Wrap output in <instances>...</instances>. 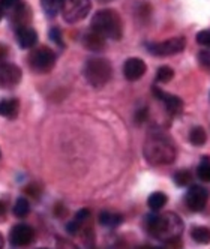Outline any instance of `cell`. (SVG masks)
Returning a JSON list of instances; mask_svg holds the SVG:
<instances>
[{"label":"cell","mask_w":210,"mask_h":249,"mask_svg":"<svg viewBox=\"0 0 210 249\" xmlns=\"http://www.w3.org/2000/svg\"><path fill=\"white\" fill-rule=\"evenodd\" d=\"M83 45L89 50V51H93V53H99L105 48V38L101 36L99 33L96 32H89L86 33L83 36Z\"/></svg>","instance_id":"2e32d148"},{"label":"cell","mask_w":210,"mask_h":249,"mask_svg":"<svg viewBox=\"0 0 210 249\" xmlns=\"http://www.w3.org/2000/svg\"><path fill=\"white\" fill-rule=\"evenodd\" d=\"M147 225L152 236L164 242H174L183 233V222L180 216L171 212L149 216Z\"/></svg>","instance_id":"6da1fadb"},{"label":"cell","mask_w":210,"mask_h":249,"mask_svg":"<svg viewBox=\"0 0 210 249\" xmlns=\"http://www.w3.org/2000/svg\"><path fill=\"white\" fill-rule=\"evenodd\" d=\"M99 222L105 227H117L123 222V216H122L120 213H113V212L104 210L99 213Z\"/></svg>","instance_id":"ac0fdd59"},{"label":"cell","mask_w":210,"mask_h":249,"mask_svg":"<svg viewBox=\"0 0 210 249\" xmlns=\"http://www.w3.org/2000/svg\"><path fill=\"white\" fill-rule=\"evenodd\" d=\"M5 213H6V206L3 201H0V216H3Z\"/></svg>","instance_id":"836d02e7"},{"label":"cell","mask_w":210,"mask_h":249,"mask_svg":"<svg viewBox=\"0 0 210 249\" xmlns=\"http://www.w3.org/2000/svg\"><path fill=\"white\" fill-rule=\"evenodd\" d=\"M23 71L14 63H0V89H12L21 81Z\"/></svg>","instance_id":"ba28073f"},{"label":"cell","mask_w":210,"mask_h":249,"mask_svg":"<svg viewBox=\"0 0 210 249\" xmlns=\"http://www.w3.org/2000/svg\"><path fill=\"white\" fill-rule=\"evenodd\" d=\"M174 180H176V183L179 186H186L191 183V174H189V171H185V170L179 171V173H176V176H174Z\"/></svg>","instance_id":"484cf974"},{"label":"cell","mask_w":210,"mask_h":249,"mask_svg":"<svg viewBox=\"0 0 210 249\" xmlns=\"http://www.w3.org/2000/svg\"><path fill=\"white\" fill-rule=\"evenodd\" d=\"M57 249H78L74 243L63 240V239H57Z\"/></svg>","instance_id":"4dcf8cb0"},{"label":"cell","mask_w":210,"mask_h":249,"mask_svg":"<svg viewBox=\"0 0 210 249\" xmlns=\"http://www.w3.org/2000/svg\"><path fill=\"white\" fill-rule=\"evenodd\" d=\"M89 216H90V210H89V209H81V210H78V212H77V215H75V218L66 225L68 233H71V234L78 233L80 228L84 225V222H86L87 219H89Z\"/></svg>","instance_id":"e0dca14e"},{"label":"cell","mask_w":210,"mask_h":249,"mask_svg":"<svg viewBox=\"0 0 210 249\" xmlns=\"http://www.w3.org/2000/svg\"><path fill=\"white\" fill-rule=\"evenodd\" d=\"M113 75L111 63L105 57H92L84 65V77L90 86L99 89L105 86Z\"/></svg>","instance_id":"277c9868"},{"label":"cell","mask_w":210,"mask_h":249,"mask_svg":"<svg viewBox=\"0 0 210 249\" xmlns=\"http://www.w3.org/2000/svg\"><path fill=\"white\" fill-rule=\"evenodd\" d=\"M93 32L99 33L101 36L113 41L122 39L123 35V26H122L120 15L114 9H101L98 11L90 23Z\"/></svg>","instance_id":"3957f363"},{"label":"cell","mask_w":210,"mask_h":249,"mask_svg":"<svg viewBox=\"0 0 210 249\" xmlns=\"http://www.w3.org/2000/svg\"><path fill=\"white\" fill-rule=\"evenodd\" d=\"M207 198H209L207 189L198 185L191 186L189 191L186 192V204L192 212H201L207 204Z\"/></svg>","instance_id":"9c48e42d"},{"label":"cell","mask_w":210,"mask_h":249,"mask_svg":"<svg viewBox=\"0 0 210 249\" xmlns=\"http://www.w3.org/2000/svg\"><path fill=\"white\" fill-rule=\"evenodd\" d=\"M186 47L185 38H171L164 42H153V44H146V48L150 51V54L156 57H167L173 54H179Z\"/></svg>","instance_id":"52a82bcc"},{"label":"cell","mask_w":210,"mask_h":249,"mask_svg":"<svg viewBox=\"0 0 210 249\" xmlns=\"http://www.w3.org/2000/svg\"><path fill=\"white\" fill-rule=\"evenodd\" d=\"M168 198H167V195L164 192H153L150 194V197L147 198V206L152 209V210H159L162 209L165 204H167Z\"/></svg>","instance_id":"d6986e66"},{"label":"cell","mask_w":210,"mask_h":249,"mask_svg":"<svg viewBox=\"0 0 210 249\" xmlns=\"http://www.w3.org/2000/svg\"><path fill=\"white\" fill-rule=\"evenodd\" d=\"M21 0H2V8L3 11H12L17 5H20Z\"/></svg>","instance_id":"f546056e"},{"label":"cell","mask_w":210,"mask_h":249,"mask_svg":"<svg viewBox=\"0 0 210 249\" xmlns=\"http://www.w3.org/2000/svg\"><path fill=\"white\" fill-rule=\"evenodd\" d=\"M146 249H164V248H159V246H156V248H146Z\"/></svg>","instance_id":"74e56055"},{"label":"cell","mask_w":210,"mask_h":249,"mask_svg":"<svg viewBox=\"0 0 210 249\" xmlns=\"http://www.w3.org/2000/svg\"><path fill=\"white\" fill-rule=\"evenodd\" d=\"M35 239V231L32 227L26 224L15 225L9 233V242L14 246H27Z\"/></svg>","instance_id":"30bf717a"},{"label":"cell","mask_w":210,"mask_h":249,"mask_svg":"<svg viewBox=\"0 0 210 249\" xmlns=\"http://www.w3.org/2000/svg\"><path fill=\"white\" fill-rule=\"evenodd\" d=\"M41 6H42L47 17H50V18H54V17L60 11L62 0H41Z\"/></svg>","instance_id":"44dd1931"},{"label":"cell","mask_w":210,"mask_h":249,"mask_svg":"<svg viewBox=\"0 0 210 249\" xmlns=\"http://www.w3.org/2000/svg\"><path fill=\"white\" fill-rule=\"evenodd\" d=\"M197 42L203 47H209L210 48V30H201L197 35Z\"/></svg>","instance_id":"83f0119b"},{"label":"cell","mask_w":210,"mask_h":249,"mask_svg":"<svg viewBox=\"0 0 210 249\" xmlns=\"http://www.w3.org/2000/svg\"><path fill=\"white\" fill-rule=\"evenodd\" d=\"M20 111V101L15 98L0 99V116L6 119H15Z\"/></svg>","instance_id":"9a60e30c"},{"label":"cell","mask_w":210,"mask_h":249,"mask_svg":"<svg viewBox=\"0 0 210 249\" xmlns=\"http://www.w3.org/2000/svg\"><path fill=\"white\" fill-rule=\"evenodd\" d=\"M173 77H174V71L170 66H162L158 69V72H156V80L159 83H168L171 81Z\"/></svg>","instance_id":"cb8c5ba5"},{"label":"cell","mask_w":210,"mask_h":249,"mask_svg":"<svg viewBox=\"0 0 210 249\" xmlns=\"http://www.w3.org/2000/svg\"><path fill=\"white\" fill-rule=\"evenodd\" d=\"M3 245H5V239L2 234H0V249H3Z\"/></svg>","instance_id":"e575fe53"},{"label":"cell","mask_w":210,"mask_h":249,"mask_svg":"<svg viewBox=\"0 0 210 249\" xmlns=\"http://www.w3.org/2000/svg\"><path fill=\"white\" fill-rule=\"evenodd\" d=\"M198 59H200L201 65H204L206 68L210 69V50H203V51H200Z\"/></svg>","instance_id":"f1b7e54d"},{"label":"cell","mask_w":210,"mask_h":249,"mask_svg":"<svg viewBox=\"0 0 210 249\" xmlns=\"http://www.w3.org/2000/svg\"><path fill=\"white\" fill-rule=\"evenodd\" d=\"M197 173H198V177L203 182H210V161L209 159L204 158V161L200 164Z\"/></svg>","instance_id":"d4e9b609"},{"label":"cell","mask_w":210,"mask_h":249,"mask_svg":"<svg viewBox=\"0 0 210 249\" xmlns=\"http://www.w3.org/2000/svg\"><path fill=\"white\" fill-rule=\"evenodd\" d=\"M8 51H9V48L6 45L0 44V63H3V60L8 57Z\"/></svg>","instance_id":"1f68e13d"},{"label":"cell","mask_w":210,"mask_h":249,"mask_svg":"<svg viewBox=\"0 0 210 249\" xmlns=\"http://www.w3.org/2000/svg\"><path fill=\"white\" fill-rule=\"evenodd\" d=\"M144 158L152 165H167L176 159V147L159 134H150L144 143Z\"/></svg>","instance_id":"7a4b0ae2"},{"label":"cell","mask_w":210,"mask_h":249,"mask_svg":"<svg viewBox=\"0 0 210 249\" xmlns=\"http://www.w3.org/2000/svg\"><path fill=\"white\" fill-rule=\"evenodd\" d=\"M146 74V63L138 57H131L123 65V75L128 81H137Z\"/></svg>","instance_id":"7c38bea8"},{"label":"cell","mask_w":210,"mask_h":249,"mask_svg":"<svg viewBox=\"0 0 210 249\" xmlns=\"http://www.w3.org/2000/svg\"><path fill=\"white\" fill-rule=\"evenodd\" d=\"M191 236L197 243L207 245V243H210V228H207V227H194L191 230Z\"/></svg>","instance_id":"ffe728a7"},{"label":"cell","mask_w":210,"mask_h":249,"mask_svg":"<svg viewBox=\"0 0 210 249\" xmlns=\"http://www.w3.org/2000/svg\"><path fill=\"white\" fill-rule=\"evenodd\" d=\"M90 0H62L60 12L66 23L75 24L86 18L87 14L90 12Z\"/></svg>","instance_id":"5b68a950"},{"label":"cell","mask_w":210,"mask_h":249,"mask_svg":"<svg viewBox=\"0 0 210 249\" xmlns=\"http://www.w3.org/2000/svg\"><path fill=\"white\" fill-rule=\"evenodd\" d=\"M48 36H50V39H51L52 42H56L59 47H65V44H63V38H62V33H60V30H59L57 27L50 29Z\"/></svg>","instance_id":"4316f807"},{"label":"cell","mask_w":210,"mask_h":249,"mask_svg":"<svg viewBox=\"0 0 210 249\" xmlns=\"http://www.w3.org/2000/svg\"><path fill=\"white\" fill-rule=\"evenodd\" d=\"M99 3H110V2H113V0H98Z\"/></svg>","instance_id":"8d00e7d4"},{"label":"cell","mask_w":210,"mask_h":249,"mask_svg":"<svg viewBox=\"0 0 210 249\" xmlns=\"http://www.w3.org/2000/svg\"><path fill=\"white\" fill-rule=\"evenodd\" d=\"M29 65L35 72H39V74L50 72L56 65L54 51L50 50L48 47H39L36 50H33L29 56Z\"/></svg>","instance_id":"8992f818"},{"label":"cell","mask_w":210,"mask_h":249,"mask_svg":"<svg viewBox=\"0 0 210 249\" xmlns=\"http://www.w3.org/2000/svg\"><path fill=\"white\" fill-rule=\"evenodd\" d=\"M189 141L194 146H203L206 143V131L201 126L192 128L189 132Z\"/></svg>","instance_id":"603a6c76"},{"label":"cell","mask_w":210,"mask_h":249,"mask_svg":"<svg viewBox=\"0 0 210 249\" xmlns=\"http://www.w3.org/2000/svg\"><path fill=\"white\" fill-rule=\"evenodd\" d=\"M41 249H45V248H41Z\"/></svg>","instance_id":"f35d334b"},{"label":"cell","mask_w":210,"mask_h":249,"mask_svg":"<svg viewBox=\"0 0 210 249\" xmlns=\"http://www.w3.org/2000/svg\"><path fill=\"white\" fill-rule=\"evenodd\" d=\"M153 93H155V96L158 99H161L164 102L165 108L168 110L170 114L176 116V114H179L183 110V102H182V99L179 96H174L171 93H167V92H164L162 89H159V87H153Z\"/></svg>","instance_id":"8fae6325"},{"label":"cell","mask_w":210,"mask_h":249,"mask_svg":"<svg viewBox=\"0 0 210 249\" xmlns=\"http://www.w3.org/2000/svg\"><path fill=\"white\" fill-rule=\"evenodd\" d=\"M3 8H2V0H0V20H2V17H3Z\"/></svg>","instance_id":"d590c367"},{"label":"cell","mask_w":210,"mask_h":249,"mask_svg":"<svg viewBox=\"0 0 210 249\" xmlns=\"http://www.w3.org/2000/svg\"><path fill=\"white\" fill-rule=\"evenodd\" d=\"M17 41H18L20 47L24 48V50L32 48L38 42V33L30 26L20 27V29H17Z\"/></svg>","instance_id":"4fadbf2b"},{"label":"cell","mask_w":210,"mask_h":249,"mask_svg":"<svg viewBox=\"0 0 210 249\" xmlns=\"http://www.w3.org/2000/svg\"><path fill=\"white\" fill-rule=\"evenodd\" d=\"M30 18H32V12H30V8H29L26 3H20V5H17V6L12 9V17H11V20H12V23L15 24L17 29L24 27V26H29ZM17 29H15V30H17Z\"/></svg>","instance_id":"5bb4252c"},{"label":"cell","mask_w":210,"mask_h":249,"mask_svg":"<svg viewBox=\"0 0 210 249\" xmlns=\"http://www.w3.org/2000/svg\"><path fill=\"white\" fill-rule=\"evenodd\" d=\"M146 117H147V111H146V110L138 111V114H137V120H138V122H143Z\"/></svg>","instance_id":"d6a6232c"},{"label":"cell","mask_w":210,"mask_h":249,"mask_svg":"<svg viewBox=\"0 0 210 249\" xmlns=\"http://www.w3.org/2000/svg\"><path fill=\"white\" fill-rule=\"evenodd\" d=\"M30 212V204L27 201V198L24 197H20L18 200L15 201V206H14V215L17 218H24L29 215Z\"/></svg>","instance_id":"7402d4cb"}]
</instances>
